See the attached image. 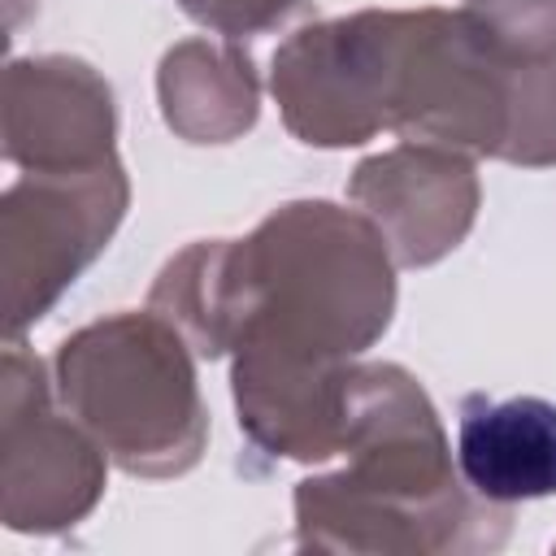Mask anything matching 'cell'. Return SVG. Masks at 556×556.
Segmentation results:
<instances>
[{
	"instance_id": "cell-12",
	"label": "cell",
	"mask_w": 556,
	"mask_h": 556,
	"mask_svg": "<svg viewBox=\"0 0 556 556\" xmlns=\"http://www.w3.org/2000/svg\"><path fill=\"white\" fill-rule=\"evenodd\" d=\"M156 100L165 126L187 143H230L256 126L261 83L252 56L230 39H182L161 56Z\"/></svg>"
},
{
	"instance_id": "cell-13",
	"label": "cell",
	"mask_w": 556,
	"mask_h": 556,
	"mask_svg": "<svg viewBox=\"0 0 556 556\" xmlns=\"http://www.w3.org/2000/svg\"><path fill=\"white\" fill-rule=\"evenodd\" d=\"M500 161L543 169L556 165V61H534L513 70L508 91V130Z\"/></svg>"
},
{
	"instance_id": "cell-1",
	"label": "cell",
	"mask_w": 556,
	"mask_h": 556,
	"mask_svg": "<svg viewBox=\"0 0 556 556\" xmlns=\"http://www.w3.org/2000/svg\"><path fill=\"white\" fill-rule=\"evenodd\" d=\"M148 308L208 361L269 348L343 365L391 326L395 256L365 213L291 200L243 239H200L169 256Z\"/></svg>"
},
{
	"instance_id": "cell-11",
	"label": "cell",
	"mask_w": 556,
	"mask_h": 556,
	"mask_svg": "<svg viewBox=\"0 0 556 556\" xmlns=\"http://www.w3.org/2000/svg\"><path fill=\"white\" fill-rule=\"evenodd\" d=\"M456 469L473 495L500 508L556 495V404L539 395H469L456 430Z\"/></svg>"
},
{
	"instance_id": "cell-10",
	"label": "cell",
	"mask_w": 556,
	"mask_h": 556,
	"mask_svg": "<svg viewBox=\"0 0 556 556\" xmlns=\"http://www.w3.org/2000/svg\"><path fill=\"white\" fill-rule=\"evenodd\" d=\"M352 365L356 361L326 365L269 348H239L230 365L239 430L269 456L304 465L339 456Z\"/></svg>"
},
{
	"instance_id": "cell-6",
	"label": "cell",
	"mask_w": 556,
	"mask_h": 556,
	"mask_svg": "<svg viewBox=\"0 0 556 556\" xmlns=\"http://www.w3.org/2000/svg\"><path fill=\"white\" fill-rule=\"evenodd\" d=\"M39 356L9 339L0 361V517L22 534L78 526L104 495L109 452L70 413Z\"/></svg>"
},
{
	"instance_id": "cell-4",
	"label": "cell",
	"mask_w": 556,
	"mask_h": 556,
	"mask_svg": "<svg viewBox=\"0 0 556 556\" xmlns=\"http://www.w3.org/2000/svg\"><path fill=\"white\" fill-rule=\"evenodd\" d=\"M408 9H361L300 26L278 43L269 91L308 148H356L391 130Z\"/></svg>"
},
{
	"instance_id": "cell-2",
	"label": "cell",
	"mask_w": 556,
	"mask_h": 556,
	"mask_svg": "<svg viewBox=\"0 0 556 556\" xmlns=\"http://www.w3.org/2000/svg\"><path fill=\"white\" fill-rule=\"evenodd\" d=\"M339 473L295 486L300 547L361 556H469L504 547L513 508L473 495L452 465L426 387L391 361L352 365Z\"/></svg>"
},
{
	"instance_id": "cell-5",
	"label": "cell",
	"mask_w": 556,
	"mask_h": 556,
	"mask_svg": "<svg viewBox=\"0 0 556 556\" xmlns=\"http://www.w3.org/2000/svg\"><path fill=\"white\" fill-rule=\"evenodd\" d=\"M130 204L122 161L100 169L35 174L22 169L0 195V282L4 326L17 339L65 287L109 248Z\"/></svg>"
},
{
	"instance_id": "cell-7",
	"label": "cell",
	"mask_w": 556,
	"mask_h": 556,
	"mask_svg": "<svg viewBox=\"0 0 556 556\" xmlns=\"http://www.w3.org/2000/svg\"><path fill=\"white\" fill-rule=\"evenodd\" d=\"M513 61L465 9H408L391 130L465 156H500Z\"/></svg>"
},
{
	"instance_id": "cell-8",
	"label": "cell",
	"mask_w": 556,
	"mask_h": 556,
	"mask_svg": "<svg viewBox=\"0 0 556 556\" xmlns=\"http://www.w3.org/2000/svg\"><path fill=\"white\" fill-rule=\"evenodd\" d=\"M4 161L35 174L117 161V104L100 70L78 56H17L4 70Z\"/></svg>"
},
{
	"instance_id": "cell-15",
	"label": "cell",
	"mask_w": 556,
	"mask_h": 556,
	"mask_svg": "<svg viewBox=\"0 0 556 556\" xmlns=\"http://www.w3.org/2000/svg\"><path fill=\"white\" fill-rule=\"evenodd\" d=\"M182 13L226 39H243V35H261L274 30L300 0H178Z\"/></svg>"
},
{
	"instance_id": "cell-3",
	"label": "cell",
	"mask_w": 556,
	"mask_h": 556,
	"mask_svg": "<svg viewBox=\"0 0 556 556\" xmlns=\"http://www.w3.org/2000/svg\"><path fill=\"white\" fill-rule=\"evenodd\" d=\"M52 382L61 408L135 478H178L208 447L195 348L152 308L74 330L52 356Z\"/></svg>"
},
{
	"instance_id": "cell-9",
	"label": "cell",
	"mask_w": 556,
	"mask_h": 556,
	"mask_svg": "<svg viewBox=\"0 0 556 556\" xmlns=\"http://www.w3.org/2000/svg\"><path fill=\"white\" fill-rule=\"evenodd\" d=\"M352 204L382 230L395 265L421 269L456 252L478 217L473 156L439 143H400L365 156L348 182Z\"/></svg>"
},
{
	"instance_id": "cell-14",
	"label": "cell",
	"mask_w": 556,
	"mask_h": 556,
	"mask_svg": "<svg viewBox=\"0 0 556 556\" xmlns=\"http://www.w3.org/2000/svg\"><path fill=\"white\" fill-rule=\"evenodd\" d=\"M478 30L513 61H556V0H465Z\"/></svg>"
}]
</instances>
